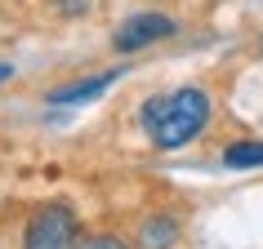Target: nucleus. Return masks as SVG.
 <instances>
[{
  "instance_id": "4",
  "label": "nucleus",
  "mask_w": 263,
  "mask_h": 249,
  "mask_svg": "<svg viewBox=\"0 0 263 249\" xmlns=\"http://www.w3.org/2000/svg\"><path fill=\"white\" fill-rule=\"evenodd\" d=\"M116 80H121V67H116V71H103V76L71 80V85H58V89H49V94H45V102H49V107H81V102H94V98H103Z\"/></svg>"
},
{
  "instance_id": "8",
  "label": "nucleus",
  "mask_w": 263,
  "mask_h": 249,
  "mask_svg": "<svg viewBox=\"0 0 263 249\" xmlns=\"http://www.w3.org/2000/svg\"><path fill=\"white\" fill-rule=\"evenodd\" d=\"M54 5V14H63V18H81L85 9H89V0H49Z\"/></svg>"
},
{
  "instance_id": "7",
  "label": "nucleus",
  "mask_w": 263,
  "mask_h": 249,
  "mask_svg": "<svg viewBox=\"0 0 263 249\" xmlns=\"http://www.w3.org/2000/svg\"><path fill=\"white\" fill-rule=\"evenodd\" d=\"M76 249H129L121 240V236H111V232H103V236H89V240H81Z\"/></svg>"
},
{
  "instance_id": "2",
  "label": "nucleus",
  "mask_w": 263,
  "mask_h": 249,
  "mask_svg": "<svg viewBox=\"0 0 263 249\" xmlns=\"http://www.w3.org/2000/svg\"><path fill=\"white\" fill-rule=\"evenodd\" d=\"M81 245V218L67 200H45L23 227V249H76Z\"/></svg>"
},
{
  "instance_id": "9",
  "label": "nucleus",
  "mask_w": 263,
  "mask_h": 249,
  "mask_svg": "<svg viewBox=\"0 0 263 249\" xmlns=\"http://www.w3.org/2000/svg\"><path fill=\"white\" fill-rule=\"evenodd\" d=\"M9 76H14V67H9V63H0V85L9 80Z\"/></svg>"
},
{
  "instance_id": "5",
  "label": "nucleus",
  "mask_w": 263,
  "mask_h": 249,
  "mask_svg": "<svg viewBox=\"0 0 263 249\" xmlns=\"http://www.w3.org/2000/svg\"><path fill=\"white\" fill-rule=\"evenodd\" d=\"M139 249H174L179 245V222L170 218V214H152V218L139 227Z\"/></svg>"
},
{
  "instance_id": "6",
  "label": "nucleus",
  "mask_w": 263,
  "mask_h": 249,
  "mask_svg": "<svg viewBox=\"0 0 263 249\" xmlns=\"http://www.w3.org/2000/svg\"><path fill=\"white\" fill-rule=\"evenodd\" d=\"M223 165L228 169H259L263 165V142H232L223 152Z\"/></svg>"
},
{
  "instance_id": "10",
  "label": "nucleus",
  "mask_w": 263,
  "mask_h": 249,
  "mask_svg": "<svg viewBox=\"0 0 263 249\" xmlns=\"http://www.w3.org/2000/svg\"><path fill=\"white\" fill-rule=\"evenodd\" d=\"M259 54H263V40H259Z\"/></svg>"
},
{
  "instance_id": "3",
  "label": "nucleus",
  "mask_w": 263,
  "mask_h": 249,
  "mask_svg": "<svg viewBox=\"0 0 263 249\" xmlns=\"http://www.w3.org/2000/svg\"><path fill=\"white\" fill-rule=\"evenodd\" d=\"M174 31H179V23L170 14H134L111 31V49L116 54H139V49H147L156 40H170Z\"/></svg>"
},
{
  "instance_id": "1",
  "label": "nucleus",
  "mask_w": 263,
  "mask_h": 249,
  "mask_svg": "<svg viewBox=\"0 0 263 249\" xmlns=\"http://www.w3.org/2000/svg\"><path fill=\"white\" fill-rule=\"evenodd\" d=\"M210 116H214V98L196 85H183V89H170V94H156L143 102V129L161 152H179L196 142L205 134Z\"/></svg>"
}]
</instances>
